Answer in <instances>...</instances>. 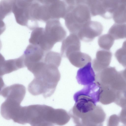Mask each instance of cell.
<instances>
[{"label":"cell","mask_w":126,"mask_h":126,"mask_svg":"<svg viewBox=\"0 0 126 126\" xmlns=\"http://www.w3.org/2000/svg\"><path fill=\"white\" fill-rule=\"evenodd\" d=\"M59 67L54 64L41 62L32 73L34 78L28 85L29 92L34 96L42 94L45 98L52 95L60 79Z\"/></svg>","instance_id":"obj_1"},{"label":"cell","mask_w":126,"mask_h":126,"mask_svg":"<svg viewBox=\"0 0 126 126\" xmlns=\"http://www.w3.org/2000/svg\"><path fill=\"white\" fill-rule=\"evenodd\" d=\"M59 116L58 109L45 105L26 106L27 124L31 126H53L57 123Z\"/></svg>","instance_id":"obj_2"},{"label":"cell","mask_w":126,"mask_h":126,"mask_svg":"<svg viewBox=\"0 0 126 126\" xmlns=\"http://www.w3.org/2000/svg\"><path fill=\"white\" fill-rule=\"evenodd\" d=\"M91 16L88 7L80 4L67 5L63 19L65 26L70 33L77 34L86 23L91 20Z\"/></svg>","instance_id":"obj_3"},{"label":"cell","mask_w":126,"mask_h":126,"mask_svg":"<svg viewBox=\"0 0 126 126\" xmlns=\"http://www.w3.org/2000/svg\"><path fill=\"white\" fill-rule=\"evenodd\" d=\"M69 114L74 123L78 126H101L106 117L102 108L97 105L94 110L86 113H79L71 109Z\"/></svg>","instance_id":"obj_4"},{"label":"cell","mask_w":126,"mask_h":126,"mask_svg":"<svg viewBox=\"0 0 126 126\" xmlns=\"http://www.w3.org/2000/svg\"><path fill=\"white\" fill-rule=\"evenodd\" d=\"M46 23L43 38L46 45L51 50L55 44L64 39L67 33L59 19L50 20Z\"/></svg>","instance_id":"obj_5"},{"label":"cell","mask_w":126,"mask_h":126,"mask_svg":"<svg viewBox=\"0 0 126 126\" xmlns=\"http://www.w3.org/2000/svg\"><path fill=\"white\" fill-rule=\"evenodd\" d=\"M105 18H112L115 23L126 24V0H105Z\"/></svg>","instance_id":"obj_6"},{"label":"cell","mask_w":126,"mask_h":126,"mask_svg":"<svg viewBox=\"0 0 126 126\" xmlns=\"http://www.w3.org/2000/svg\"><path fill=\"white\" fill-rule=\"evenodd\" d=\"M121 77L120 72L114 67L108 66L96 73L94 82L100 87H107L114 90Z\"/></svg>","instance_id":"obj_7"},{"label":"cell","mask_w":126,"mask_h":126,"mask_svg":"<svg viewBox=\"0 0 126 126\" xmlns=\"http://www.w3.org/2000/svg\"><path fill=\"white\" fill-rule=\"evenodd\" d=\"M46 52L37 45L30 44L27 46L23 55L25 67L29 70L38 63L44 61Z\"/></svg>","instance_id":"obj_8"},{"label":"cell","mask_w":126,"mask_h":126,"mask_svg":"<svg viewBox=\"0 0 126 126\" xmlns=\"http://www.w3.org/2000/svg\"><path fill=\"white\" fill-rule=\"evenodd\" d=\"M103 30V27L100 23L91 20L86 23L77 35L82 41L89 42L100 35Z\"/></svg>","instance_id":"obj_9"},{"label":"cell","mask_w":126,"mask_h":126,"mask_svg":"<svg viewBox=\"0 0 126 126\" xmlns=\"http://www.w3.org/2000/svg\"><path fill=\"white\" fill-rule=\"evenodd\" d=\"M79 39L76 34L71 33L63 41L61 49L62 57L67 58L71 53L80 51V42Z\"/></svg>","instance_id":"obj_10"},{"label":"cell","mask_w":126,"mask_h":126,"mask_svg":"<svg viewBox=\"0 0 126 126\" xmlns=\"http://www.w3.org/2000/svg\"><path fill=\"white\" fill-rule=\"evenodd\" d=\"M112 53L110 50L102 49L96 52V57L93 61V68L96 72L108 67L111 60Z\"/></svg>","instance_id":"obj_11"},{"label":"cell","mask_w":126,"mask_h":126,"mask_svg":"<svg viewBox=\"0 0 126 126\" xmlns=\"http://www.w3.org/2000/svg\"><path fill=\"white\" fill-rule=\"evenodd\" d=\"M25 67V66L23 55L18 58L7 60H4L3 57L0 61V76H3Z\"/></svg>","instance_id":"obj_12"},{"label":"cell","mask_w":126,"mask_h":126,"mask_svg":"<svg viewBox=\"0 0 126 126\" xmlns=\"http://www.w3.org/2000/svg\"><path fill=\"white\" fill-rule=\"evenodd\" d=\"M91 62L88 63L78 71L76 78L78 83L86 85L94 82L95 74Z\"/></svg>","instance_id":"obj_13"},{"label":"cell","mask_w":126,"mask_h":126,"mask_svg":"<svg viewBox=\"0 0 126 126\" xmlns=\"http://www.w3.org/2000/svg\"><path fill=\"white\" fill-rule=\"evenodd\" d=\"M105 0H79V4H85L89 8L91 16L99 15L104 17L105 14Z\"/></svg>","instance_id":"obj_14"},{"label":"cell","mask_w":126,"mask_h":126,"mask_svg":"<svg viewBox=\"0 0 126 126\" xmlns=\"http://www.w3.org/2000/svg\"><path fill=\"white\" fill-rule=\"evenodd\" d=\"M70 63L78 68L82 67L91 61V58L88 54L80 51L75 52L70 54L67 58Z\"/></svg>","instance_id":"obj_15"},{"label":"cell","mask_w":126,"mask_h":126,"mask_svg":"<svg viewBox=\"0 0 126 126\" xmlns=\"http://www.w3.org/2000/svg\"><path fill=\"white\" fill-rule=\"evenodd\" d=\"M100 88L99 102L104 105H108L114 102L117 91L109 87Z\"/></svg>","instance_id":"obj_16"},{"label":"cell","mask_w":126,"mask_h":126,"mask_svg":"<svg viewBox=\"0 0 126 126\" xmlns=\"http://www.w3.org/2000/svg\"><path fill=\"white\" fill-rule=\"evenodd\" d=\"M108 33L114 40L126 38V24L115 23L110 28Z\"/></svg>","instance_id":"obj_17"},{"label":"cell","mask_w":126,"mask_h":126,"mask_svg":"<svg viewBox=\"0 0 126 126\" xmlns=\"http://www.w3.org/2000/svg\"><path fill=\"white\" fill-rule=\"evenodd\" d=\"M16 0H1L0 3L1 20L13 12L14 6Z\"/></svg>","instance_id":"obj_18"},{"label":"cell","mask_w":126,"mask_h":126,"mask_svg":"<svg viewBox=\"0 0 126 126\" xmlns=\"http://www.w3.org/2000/svg\"><path fill=\"white\" fill-rule=\"evenodd\" d=\"M114 40L110 34H107L102 35L98 39V44L102 49L110 50L114 44Z\"/></svg>","instance_id":"obj_19"},{"label":"cell","mask_w":126,"mask_h":126,"mask_svg":"<svg viewBox=\"0 0 126 126\" xmlns=\"http://www.w3.org/2000/svg\"><path fill=\"white\" fill-rule=\"evenodd\" d=\"M114 55L118 62L126 68V40L124 42L122 47L116 51Z\"/></svg>","instance_id":"obj_20"},{"label":"cell","mask_w":126,"mask_h":126,"mask_svg":"<svg viewBox=\"0 0 126 126\" xmlns=\"http://www.w3.org/2000/svg\"><path fill=\"white\" fill-rule=\"evenodd\" d=\"M114 102L122 108L126 106V88L117 92Z\"/></svg>","instance_id":"obj_21"},{"label":"cell","mask_w":126,"mask_h":126,"mask_svg":"<svg viewBox=\"0 0 126 126\" xmlns=\"http://www.w3.org/2000/svg\"><path fill=\"white\" fill-rule=\"evenodd\" d=\"M120 121L119 117L116 115H113L111 116L108 122L109 126H116L119 124Z\"/></svg>","instance_id":"obj_22"},{"label":"cell","mask_w":126,"mask_h":126,"mask_svg":"<svg viewBox=\"0 0 126 126\" xmlns=\"http://www.w3.org/2000/svg\"><path fill=\"white\" fill-rule=\"evenodd\" d=\"M119 118L120 121L126 126V106L122 108Z\"/></svg>","instance_id":"obj_23"},{"label":"cell","mask_w":126,"mask_h":126,"mask_svg":"<svg viewBox=\"0 0 126 126\" xmlns=\"http://www.w3.org/2000/svg\"><path fill=\"white\" fill-rule=\"evenodd\" d=\"M67 5L73 6L78 4V0H63Z\"/></svg>","instance_id":"obj_24"},{"label":"cell","mask_w":126,"mask_h":126,"mask_svg":"<svg viewBox=\"0 0 126 126\" xmlns=\"http://www.w3.org/2000/svg\"><path fill=\"white\" fill-rule=\"evenodd\" d=\"M121 74L126 82V68L124 70L120 71Z\"/></svg>","instance_id":"obj_25"}]
</instances>
